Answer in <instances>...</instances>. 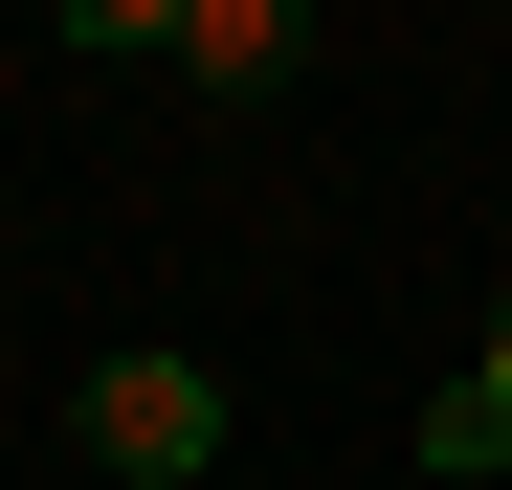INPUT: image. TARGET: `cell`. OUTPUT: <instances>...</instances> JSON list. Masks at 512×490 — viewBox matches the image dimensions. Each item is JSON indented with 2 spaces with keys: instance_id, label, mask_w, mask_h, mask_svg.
Segmentation results:
<instances>
[{
  "instance_id": "1",
  "label": "cell",
  "mask_w": 512,
  "mask_h": 490,
  "mask_svg": "<svg viewBox=\"0 0 512 490\" xmlns=\"http://www.w3.org/2000/svg\"><path fill=\"white\" fill-rule=\"evenodd\" d=\"M67 424H90V468H112V490H201L223 379H201L179 335H134V357H90V401H67Z\"/></svg>"
},
{
  "instance_id": "3",
  "label": "cell",
  "mask_w": 512,
  "mask_h": 490,
  "mask_svg": "<svg viewBox=\"0 0 512 490\" xmlns=\"http://www.w3.org/2000/svg\"><path fill=\"white\" fill-rule=\"evenodd\" d=\"M468 401H490V424H512V290H490V335H468Z\"/></svg>"
},
{
  "instance_id": "2",
  "label": "cell",
  "mask_w": 512,
  "mask_h": 490,
  "mask_svg": "<svg viewBox=\"0 0 512 490\" xmlns=\"http://www.w3.org/2000/svg\"><path fill=\"white\" fill-rule=\"evenodd\" d=\"M290 67H312L290 0H179V90H290Z\"/></svg>"
}]
</instances>
